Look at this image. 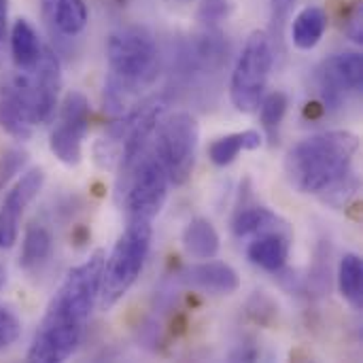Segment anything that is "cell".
Returning a JSON list of instances; mask_svg holds the SVG:
<instances>
[{
	"instance_id": "d4e9b609",
	"label": "cell",
	"mask_w": 363,
	"mask_h": 363,
	"mask_svg": "<svg viewBox=\"0 0 363 363\" xmlns=\"http://www.w3.org/2000/svg\"><path fill=\"white\" fill-rule=\"evenodd\" d=\"M232 11H234V0H202L198 6V19L204 26L213 28L223 19H228Z\"/></svg>"
},
{
	"instance_id": "30bf717a",
	"label": "cell",
	"mask_w": 363,
	"mask_h": 363,
	"mask_svg": "<svg viewBox=\"0 0 363 363\" xmlns=\"http://www.w3.org/2000/svg\"><path fill=\"white\" fill-rule=\"evenodd\" d=\"M328 106H340L349 96L363 89V57L357 51L334 53L317 70Z\"/></svg>"
},
{
	"instance_id": "d6986e66",
	"label": "cell",
	"mask_w": 363,
	"mask_h": 363,
	"mask_svg": "<svg viewBox=\"0 0 363 363\" xmlns=\"http://www.w3.org/2000/svg\"><path fill=\"white\" fill-rule=\"evenodd\" d=\"M262 143H264V136L257 130L228 134V136L217 138L208 147V157L215 166H230L240 155V151H255L262 147Z\"/></svg>"
},
{
	"instance_id": "cb8c5ba5",
	"label": "cell",
	"mask_w": 363,
	"mask_h": 363,
	"mask_svg": "<svg viewBox=\"0 0 363 363\" xmlns=\"http://www.w3.org/2000/svg\"><path fill=\"white\" fill-rule=\"evenodd\" d=\"M247 315L253 323H257L262 328H270L279 315V308L272 302V298H268L264 291H257L247 302Z\"/></svg>"
},
{
	"instance_id": "e0dca14e",
	"label": "cell",
	"mask_w": 363,
	"mask_h": 363,
	"mask_svg": "<svg viewBox=\"0 0 363 363\" xmlns=\"http://www.w3.org/2000/svg\"><path fill=\"white\" fill-rule=\"evenodd\" d=\"M330 17L328 11L321 6H304L291 21V40L298 49L302 51H311L315 49L325 30H328Z\"/></svg>"
},
{
	"instance_id": "6da1fadb",
	"label": "cell",
	"mask_w": 363,
	"mask_h": 363,
	"mask_svg": "<svg viewBox=\"0 0 363 363\" xmlns=\"http://www.w3.org/2000/svg\"><path fill=\"white\" fill-rule=\"evenodd\" d=\"M359 136L347 130L313 134L294 145L285 157V177L300 194H321L353 168Z\"/></svg>"
},
{
	"instance_id": "4316f807",
	"label": "cell",
	"mask_w": 363,
	"mask_h": 363,
	"mask_svg": "<svg viewBox=\"0 0 363 363\" xmlns=\"http://www.w3.org/2000/svg\"><path fill=\"white\" fill-rule=\"evenodd\" d=\"M19 334H21V321L17 319V315L0 306V351L15 345Z\"/></svg>"
},
{
	"instance_id": "ba28073f",
	"label": "cell",
	"mask_w": 363,
	"mask_h": 363,
	"mask_svg": "<svg viewBox=\"0 0 363 363\" xmlns=\"http://www.w3.org/2000/svg\"><path fill=\"white\" fill-rule=\"evenodd\" d=\"M170 179L164 164L157 160L155 153H147L143 162L136 166L123 198H125V213L128 221H149L162 213L166 198H168Z\"/></svg>"
},
{
	"instance_id": "5bb4252c",
	"label": "cell",
	"mask_w": 363,
	"mask_h": 363,
	"mask_svg": "<svg viewBox=\"0 0 363 363\" xmlns=\"http://www.w3.org/2000/svg\"><path fill=\"white\" fill-rule=\"evenodd\" d=\"M43 15L49 26L62 36H77L89 19L85 0H40Z\"/></svg>"
},
{
	"instance_id": "7402d4cb",
	"label": "cell",
	"mask_w": 363,
	"mask_h": 363,
	"mask_svg": "<svg viewBox=\"0 0 363 363\" xmlns=\"http://www.w3.org/2000/svg\"><path fill=\"white\" fill-rule=\"evenodd\" d=\"M0 128L9 136H13L15 140H21V143L32 138V128H34L6 85L0 87Z\"/></svg>"
},
{
	"instance_id": "4dcf8cb0",
	"label": "cell",
	"mask_w": 363,
	"mask_h": 363,
	"mask_svg": "<svg viewBox=\"0 0 363 363\" xmlns=\"http://www.w3.org/2000/svg\"><path fill=\"white\" fill-rule=\"evenodd\" d=\"M4 283H6V270H4V266H0V289L4 287Z\"/></svg>"
},
{
	"instance_id": "9c48e42d",
	"label": "cell",
	"mask_w": 363,
	"mask_h": 363,
	"mask_svg": "<svg viewBox=\"0 0 363 363\" xmlns=\"http://www.w3.org/2000/svg\"><path fill=\"white\" fill-rule=\"evenodd\" d=\"M89 130V100L81 91H68L60 104L57 125L49 136L51 153L66 166L83 160V140Z\"/></svg>"
},
{
	"instance_id": "8992f818",
	"label": "cell",
	"mask_w": 363,
	"mask_h": 363,
	"mask_svg": "<svg viewBox=\"0 0 363 363\" xmlns=\"http://www.w3.org/2000/svg\"><path fill=\"white\" fill-rule=\"evenodd\" d=\"M6 87L32 125L47 123L55 113L57 94L62 87V72L55 53L49 47H43L38 62L30 70H21L19 77H15Z\"/></svg>"
},
{
	"instance_id": "8fae6325",
	"label": "cell",
	"mask_w": 363,
	"mask_h": 363,
	"mask_svg": "<svg viewBox=\"0 0 363 363\" xmlns=\"http://www.w3.org/2000/svg\"><path fill=\"white\" fill-rule=\"evenodd\" d=\"M45 185V170L30 168L6 194L0 208V249H11L19 236V217L36 200Z\"/></svg>"
},
{
	"instance_id": "3957f363",
	"label": "cell",
	"mask_w": 363,
	"mask_h": 363,
	"mask_svg": "<svg viewBox=\"0 0 363 363\" xmlns=\"http://www.w3.org/2000/svg\"><path fill=\"white\" fill-rule=\"evenodd\" d=\"M153 228L149 221H128L125 232L117 238L108 257H104L98 296L100 311H111L134 287L145 268Z\"/></svg>"
},
{
	"instance_id": "ac0fdd59",
	"label": "cell",
	"mask_w": 363,
	"mask_h": 363,
	"mask_svg": "<svg viewBox=\"0 0 363 363\" xmlns=\"http://www.w3.org/2000/svg\"><path fill=\"white\" fill-rule=\"evenodd\" d=\"M11 53H13V62L19 70H30L38 62V57L43 53V43L28 19H17L13 23Z\"/></svg>"
},
{
	"instance_id": "5b68a950",
	"label": "cell",
	"mask_w": 363,
	"mask_h": 363,
	"mask_svg": "<svg viewBox=\"0 0 363 363\" xmlns=\"http://www.w3.org/2000/svg\"><path fill=\"white\" fill-rule=\"evenodd\" d=\"M104 257H106L104 249H96L89 255V259L68 270L64 283L60 285L53 300L49 302L45 317L60 319L74 325H85L94 306L98 304Z\"/></svg>"
},
{
	"instance_id": "f546056e",
	"label": "cell",
	"mask_w": 363,
	"mask_h": 363,
	"mask_svg": "<svg viewBox=\"0 0 363 363\" xmlns=\"http://www.w3.org/2000/svg\"><path fill=\"white\" fill-rule=\"evenodd\" d=\"M6 38V11L0 13V43Z\"/></svg>"
},
{
	"instance_id": "2e32d148",
	"label": "cell",
	"mask_w": 363,
	"mask_h": 363,
	"mask_svg": "<svg viewBox=\"0 0 363 363\" xmlns=\"http://www.w3.org/2000/svg\"><path fill=\"white\" fill-rule=\"evenodd\" d=\"M183 249L194 259H200V262L215 259L221 249L219 232L215 230V225L208 219L196 217L187 223V228L183 232Z\"/></svg>"
},
{
	"instance_id": "f1b7e54d",
	"label": "cell",
	"mask_w": 363,
	"mask_h": 363,
	"mask_svg": "<svg viewBox=\"0 0 363 363\" xmlns=\"http://www.w3.org/2000/svg\"><path fill=\"white\" fill-rule=\"evenodd\" d=\"M89 238H91V232L85 225H77L72 230V234H70V240H72L74 247H85L89 242Z\"/></svg>"
},
{
	"instance_id": "44dd1931",
	"label": "cell",
	"mask_w": 363,
	"mask_h": 363,
	"mask_svg": "<svg viewBox=\"0 0 363 363\" xmlns=\"http://www.w3.org/2000/svg\"><path fill=\"white\" fill-rule=\"evenodd\" d=\"M338 287L342 298L357 311L363 306V262L359 255L347 253L338 266Z\"/></svg>"
},
{
	"instance_id": "ffe728a7",
	"label": "cell",
	"mask_w": 363,
	"mask_h": 363,
	"mask_svg": "<svg viewBox=\"0 0 363 363\" xmlns=\"http://www.w3.org/2000/svg\"><path fill=\"white\" fill-rule=\"evenodd\" d=\"M53 251V236L45 225L30 223L23 234L21 253H19V266L28 272L40 268Z\"/></svg>"
},
{
	"instance_id": "1f68e13d",
	"label": "cell",
	"mask_w": 363,
	"mask_h": 363,
	"mask_svg": "<svg viewBox=\"0 0 363 363\" xmlns=\"http://www.w3.org/2000/svg\"><path fill=\"white\" fill-rule=\"evenodd\" d=\"M6 11V0H0V13H4Z\"/></svg>"
},
{
	"instance_id": "52a82bcc",
	"label": "cell",
	"mask_w": 363,
	"mask_h": 363,
	"mask_svg": "<svg viewBox=\"0 0 363 363\" xmlns=\"http://www.w3.org/2000/svg\"><path fill=\"white\" fill-rule=\"evenodd\" d=\"M200 128L194 115L174 113L160 119L155 130V155L164 164L172 185H185L194 172Z\"/></svg>"
},
{
	"instance_id": "7c38bea8",
	"label": "cell",
	"mask_w": 363,
	"mask_h": 363,
	"mask_svg": "<svg viewBox=\"0 0 363 363\" xmlns=\"http://www.w3.org/2000/svg\"><path fill=\"white\" fill-rule=\"evenodd\" d=\"M181 281L194 289H202L217 296H232L240 287L238 272L225 262L204 259L202 264H194L181 272Z\"/></svg>"
},
{
	"instance_id": "603a6c76",
	"label": "cell",
	"mask_w": 363,
	"mask_h": 363,
	"mask_svg": "<svg viewBox=\"0 0 363 363\" xmlns=\"http://www.w3.org/2000/svg\"><path fill=\"white\" fill-rule=\"evenodd\" d=\"M287 106H289V98L285 91H270L268 96H264L259 106H257L264 128L274 132L281 125V121L285 119Z\"/></svg>"
},
{
	"instance_id": "484cf974",
	"label": "cell",
	"mask_w": 363,
	"mask_h": 363,
	"mask_svg": "<svg viewBox=\"0 0 363 363\" xmlns=\"http://www.w3.org/2000/svg\"><path fill=\"white\" fill-rule=\"evenodd\" d=\"M28 162V153L19 151V149H9L2 153L0 157V189L26 166Z\"/></svg>"
},
{
	"instance_id": "83f0119b",
	"label": "cell",
	"mask_w": 363,
	"mask_h": 363,
	"mask_svg": "<svg viewBox=\"0 0 363 363\" xmlns=\"http://www.w3.org/2000/svg\"><path fill=\"white\" fill-rule=\"evenodd\" d=\"M272 2V15H274V21L283 23L287 19V15L291 13V6L296 0H270Z\"/></svg>"
},
{
	"instance_id": "4fadbf2b",
	"label": "cell",
	"mask_w": 363,
	"mask_h": 363,
	"mask_svg": "<svg viewBox=\"0 0 363 363\" xmlns=\"http://www.w3.org/2000/svg\"><path fill=\"white\" fill-rule=\"evenodd\" d=\"M289 251H291V236L285 230H274V232H266L255 236V240L249 245L247 255L249 259L264 268L266 272H279L287 266L289 259Z\"/></svg>"
},
{
	"instance_id": "7a4b0ae2",
	"label": "cell",
	"mask_w": 363,
	"mask_h": 363,
	"mask_svg": "<svg viewBox=\"0 0 363 363\" xmlns=\"http://www.w3.org/2000/svg\"><path fill=\"white\" fill-rule=\"evenodd\" d=\"M157 45L153 36L140 26H125L115 30L106 40V60L113 72L108 94L121 100V91H132L155 79Z\"/></svg>"
},
{
	"instance_id": "277c9868",
	"label": "cell",
	"mask_w": 363,
	"mask_h": 363,
	"mask_svg": "<svg viewBox=\"0 0 363 363\" xmlns=\"http://www.w3.org/2000/svg\"><path fill=\"white\" fill-rule=\"evenodd\" d=\"M274 66V47L266 30H255L249 34L230 83V98L236 111L255 113L270 79Z\"/></svg>"
},
{
	"instance_id": "9a60e30c",
	"label": "cell",
	"mask_w": 363,
	"mask_h": 363,
	"mask_svg": "<svg viewBox=\"0 0 363 363\" xmlns=\"http://www.w3.org/2000/svg\"><path fill=\"white\" fill-rule=\"evenodd\" d=\"M232 230H234V234L238 238H242V236H259V234L274 232V230L289 232L287 223L274 211H270L266 206H259V204H247V202H242L236 208Z\"/></svg>"
}]
</instances>
